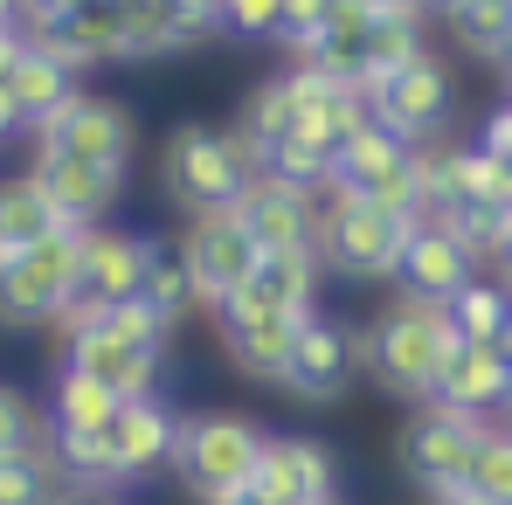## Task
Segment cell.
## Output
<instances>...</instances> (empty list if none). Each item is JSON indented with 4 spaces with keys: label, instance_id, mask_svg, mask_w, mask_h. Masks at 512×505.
<instances>
[{
    "label": "cell",
    "instance_id": "obj_1",
    "mask_svg": "<svg viewBox=\"0 0 512 505\" xmlns=\"http://www.w3.org/2000/svg\"><path fill=\"white\" fill-rule=\"evenodd\" d=\"M457 346H464V339H457V326H450V305L395 291V305H381V312L353 333V360H360V374H367L381 395L423 409L429 395H436L443 360H450Z\"/></svg>",
    "mask_w": 512,
    "mask_h": 505
},
{
    "label": "cell",
    "instance_id": "obj_2",
    "mask_svg": "<svg viewBox=\"0 0 512 505\" xmlns=\"http://www.w3.org/2000/svg\"><path fill=\"white\" fill-rule=\"evenodd\" d=\"M263 429L243 409H201L180 416V450H173V478L187 485L194 505H229L250 492L256 464H263Z\"/></svg>",
    "mask_w": 512,
    "mask_h": 505
},
{
    "label": "cell",
    "instance_id": "obj_3",
    "mask_svg": "<svg viewBox=\"0 0 512 505\" xmlns=\"http://www.w3.org/2000/svg\"><path fill=\"white\" fill-rule=\"evenodd\" d=\"M256 153L236 139V132H222V125H201V118H187V125H173L167 153H160V180H167V201L173 208H187V215H215V208H236L243 201V187L256 180Z\"/></svg>",
    "mask_w": 512,
    "mask_h": 505
},
{
    "label": "cell",
    "instance_id": "obj_4",
    "mask_svg": "<svg viewBox=\"0 0 512 505\" xmlns=\"http://www.w3.org/2000/svg\"><path fill=\"white\" fill-rule=\"evenodd\" d=\"M409 222H395L388 208H374L367 194L353 187H326V208H319V229H312V250L319 263H333L340 277H395L402 250H409Z\"/></svg>",
    "mask_w": 512,
    "mask_h": 505
},
{
    "label": "cell",
    "instance_id": "obj_5",
    "mask_svg": "<svg viewBox=\"0 0 512 505\" xmlns=\"http://www.w3.org/2000/svg\"><path fill=\"white\" fill-rule=\"evenodd\" d=\"M84 236L90 229L63 222L56 236L14 256V270L0 277V326H56L63 319V305L77 298V277H84Z\"/></svg>",
    "mask_w": 512,
    "mask_h": 505
},
{
    "label": "cell",
    "instance_id": "obj_6",
    "mask_svg": "<svg viewBox=\"0 0 512 505\" xmlns=\"http://www.w3.org/2000/svg\"><path fill=\"white\" fill-rule=\"evenodd\" d=\"M485 429H492L485 416H464V409L423 402L416 416L395 429V464L423 485L429 499H436V492H457V485H471V457H478Z\"/></svg>",
    "mask_w": 512,
    "mask_h": 505
},
{
    "label": "cell",
    "instance_id": "obj_7",
    "mask_svg": "<svg viewBox=\"0 0 512 505\" xmlns=\"http://www.w3.org/2000/svg\"><path fill=\"white\" fill-rule=\"evenodd\" d=\"M28 132H35V153H70V160H90V167H111V173L132 167V146H139L132 111L111 104V97H84V90Z\"/></svg>",
    "mask_w": 512,
    "mask_h": 505
},
{
    "label": "cell",
    "instance_id": "obj_8",
    "mask_svg": "<svg viewBox=\"0 0 512 505\" xmlns=\"http://www.w3.org/2000/svg\"><path fill=\"white\" fill-rule=\"evenodd\" d=\"M180 256H187V277H194V305H208V312H222V305L256 277V263H263V250L250 243V229L236 222V208L194 215L187 236H180Z\"/></svg>",
    "mask_w": 512,
    "mask_h": 505
},
{
    "label": "cell",
    "instance_id": "obj_9",
    "mask_svg": "<svg viewBox=\"0 0 512 505\" xmlns=\"http://www.w3.org/2000/svg\"><path fill=\"white\" fill-rule=\"evenodd\" d=\"M222 346H229V367L236 374H250V381H284V360H291V346H298V312H284V305H270L256 284H243L222 312Z\"/></svg>",
    "mask_w": 512,
    "mask_h": 505
},
{
    "label": "cell",
    "instance_id": "obj_10",
    "mask_svg": "<svg viewBox=\"0 0 512 505\" xmlns=\"http://www.w3.org/2000/svg\"><path fill=\"white\" fill-rule=\"evenodd\" d=\"M367 111H374V125H388L402 146H423L429 132L450 118V70L423 49L416 63L388 70L381 84L367 90Z\"/></svg>",
    "mask_w": 512,
    "mask_h": 505
},
{
    "label": "cell",
    "instance_id": "obj_11",
    "mask_svg": "<svg viewBox=\"0 0 512 505\" xmlns=\"http://www.w3.org/2000/svg\"><path fill=\"white\" fill-rule=\"evenodd\" d=\"M250 492L263 505H319L340 499V464L319 436H270L263 443V464H256Z\"/></svg>",
    "mask_w": 512,
    "mask_h": 505
},
{
    "label": "cell",
    "instance_id": "obj_12",
    "mask_svg": "<svg viewBox=\"0 0 512 505\" xmlns=\"http://www.w3.org/2000/svg\"><path fill=\"white\" fill-rule=\"evenodd\" d=\"M353 333H346L340 319H305L298 326V346H291V360H284V395H298V402H312V409H326V402H340L346 381H353Z\"/></svg>",
    "mask_w": 512,
    "mask_h": 505
},
{
    "label": "cell",
    "instance_id": "obj_13",
    "mask_svg": "<svg viewBox=\"0 0 512 505\" xmlns=\"http://www.w3.org/2000/svg\"><path fill=\"white\" fill-rule=\"evenodd\" d=\"M236 222L250 229L256 250L270 256V250H305V243H312V229H319V208H312V194H305V187L256 173L250 187H243V201H236Z\"/></svg>",
    "mask_w": 512,
    "mask_h": 505
},
{
    "label": "cell",
    "instance_id": "obj_14",
    "mask_svg": "<svg viewBox=\"0 0 512 505\" xmlns=\"http://www.w3.org/2000/svg\"><path fill=\"white\" fill-rule=\"evenodd\" d=\"M63 360L70 367H84V374H97L118 402H146V395H160V367H167V353L160 346H132V339H118V333H84V339H70L63 346Z\"/></svg>",
    "mask_w": 512,
    "mask_h": 505
},
{
    "label": "cell",
    "instance_id": "obj_15",
    "mask_svg": "<svg viewBox=\"0 0 512 505\" xmlns=\"http://www.w3.org/2000/svg\"><path fill=\"white\" fill-rule=\"evenodd\" d=\"M146 256H153V236H139V229H104V222H97V229L84 236V277H77V298H90V305L139 298Z\"/></svg>",
    "mask_w": 512,
    "mask_h": 505
},
{
    "label": "cell",
    "instance_id": "obj_16",
    "mask_svg": "<svg viewBox=\"0 0 512 505\" xmlns=\"http://www.w3.org/2000/svg\"><path fill=\"white\" fill-rule=\"evenodd\" d=\"M35 187L49 194V208L63 215V222H77V229H97V215L118 201V187H125V173L111 167H90V160H70V153H35Z\"/></svg>",
    "mask_w": 512,
    "mask_h": 505
},
{
    "label": "cell",
    "instance_id": "obj_17",
    "mask_svg": "<svg viewBox=\"0 0 512 505\" xmlns=\"http://www.w3.org/2000/svg\"><path fill=\"white\" fill-rule=\"evenodd\" d=\"M471 277H478V263H471V250H464L443 222H423V229L409 236V250H402V270H395V284H402L409 298H436V305H450Z\"/></svg>",
    "mask_w": 512,
    "mask_h": 505
},
{
    "label": "cell",
    "instance_id": "obj_18",
    "mask_svg": "<svg viewBox=\"0 0 512 505\" xmlns=\"http://www.w3.org/2000/svg\"><path fill=\"white\" fill-rule=\"evenodd\" d=\"M111 436H118V464H125V478H153V471H167L173 450H180V416L167 409V395L118 402Z\"/></svg>",
    "mask_w": 512,
    "mask_h": 505
},
{
    "label": "cell",
    "instance_id": "obj_19",
    "mask_svg": "<svg viewBox=\"0 0 512 505\" xmlns=\"http://www.w3.org/2000/svg\"><path fill=\"white\" fill-rule=\"evenodd\" d=\"M506 388H512V367L492 353V346H457V353L443 360L429 402L464 409V416H492V409H506Z\"/></svg>",
    "mask_w": 512,
    "mask_h": 505
},
{
    "label": "cell",
    "instance_id": "obj_20",
    "mask_svg": "<svg viewBox=\"0 0 512 505\" xmlns=\"http://www.w3.org/2000/svg\"><path fill=\"white\" fill-rule=\"evenodd\" d=\"M291 90H298V125H312V132H326V139H353L374 111H367V97L340 77H319V70H291Z\"/></svg>",
    "mask_w": 512,
    "mask_h": 505
},
{
    "label": "cell",
    "instance_id": "obj_21",
    "mask_svg": "<svg viewBox=\"0 0 512 505\" xmlns=\"http://www.w3.org/2000/svg\"><path fill=\"white\" fill-rule=\"evenodd\" d=\"M35 49H49V56H63L70 70H90V63H118L125 56V35H118V14H111V0H97L84 14H70V21H56Z\"/></svg>",
    "mask_w": 512,
    "mask_h": 505
},
{
    "label": "cell",
    "instance_id": "obj_22",
    "mask_svg": "<svg viewBox=\"0 0 512 505\" xmlns=\"http://www.w3.org/2000/svg\"><path fill=\"white\" fill-rule=\"evenodd\" d=\"M49 450H56V464H63V478H70L77 492H111V485H125L111 422H104V429H49Z\"/></svg>",
    "mask_w": 512,
    "mask_h": 505
},
{
    "label": "cell",
    "instance_id": "obj_23",
    "mask_svg": "<svg viewBox=\"0 0 512 505\" xmlns=\"http://www.w3.org/2000/svg\"><path fill=\"white\" fill-rule=\"evenodd\" d=\"M409 153H416V146H402L388 125H374V118H367V125H360V132H353V139L340 146V173H333V187L374 194L381 180H395V173L409 167Z\"/></svg>",
    "mask_w": 512,
    "mask_h": 505
},
{
    "label": "cell",
    "instance_id": "obj_24",
    "mask_svg": "<svg viewBox=\"0 0 512 505\" xmlns=\"http://www.w3.org/2000/svg\"><path fill=\"white\" fill-rule=\"evenodd\" d=\"M263 173L270 180H291V187H333V173H340V139H326V132H312V125H291L270 153H263Z\"/></svg>",
    "mask_w": 512,
    "mask_h": 505
},
{
    "label": "cell",
    "instance_id": "obj_25",
    "mask_svg": "<svg viewBox=\"0 0 512 505\" xmlns=\"http://www.w3.org/2000/svg\"><path fill=\"white\" fill-rule=\"evenodd\" d=\"M7 90H14V104H21V118L28 125H42L56 104H70L77 97V70L63 63V56H49V49H21V63H14V77H7Z\"/></svg>",
    "mask_w": 512,
    "mask_h": 505
},
{
    "label": "cell",
    "instance_id": "obj_26",
    "mask_svg": "<svg viewBox=\"0 0 512 505\" xmlns=\"http://www.w3.org/2000/svg\"><path fill=\"white\" fill-rule=\"evenodd\" d=\"M111 416H118V395H111L97 374L56 360V381H49V429H104Z\"/></svg>",
    "mask_w": 512,
    "mask_h": 505
},
{
    "label": "cell",
    "instance_id": "obj_27",
    "mask_svg": "<svg viewBox=\"0 0 512 505\" xmlns=\"http://www.w3.org/2000/svg\"><path fill=\"white\" fill-rule=\"evenodd\" d=\"M250 284L270 298V305L312 319V298H319V250H312V243H305V250H270L263 263H256Z\"/></svg>",
    "mask_w": 512,
    "mask_h": 505
},
{
    "label": "cell",
    "instance_id": "obj_28",
    "mask_svg": "<svg viewBox=\"0 0 512 505\" xmlns=\"http://www.w3.org/2000/svg\"><path fill=\"white\" fill-rule=\"evenodd\" d=\"M298 125V90H291V70L284 77H270V84L250 90V104H243V118H236V139L256 153V167H263V153L284 139Z\"/></svg>",
    "mask_w": 512,
    "mask_h": 505
},
{
    "label": "cell",
    "instance_id": "obj_29",
    "mask_svg": "<svg viewBox=\"0 0 512 505\" xmlns=\"http://www.w3.org/2000/svg\"><path fill=\"white\" fill-rule=\"evenodd\" d=\"M56 499H63V464L49 443L0 457V505H56Z\"/></svg>",
    "mask_w": 512,
    "mask_h": 505
},
{
    "label": "cell",
    "instance_id": "obj_30",
    "mask_svg": "<svg viewBox=\"0 0 512 505\" xmlns=\"http://www.w3.org/2000/svg\"><path fill=\"white\" fill-rule=\"evenodd\" d=\"M63 229V215L49 208V194L35 187V173H14V180H0V243H42V236H56Z\"/></svg>",
    "mask_w": 512,
    "mask_h": 505
},
{
    "label": "cell",
    "instance_id": "obj_31",
    "mask_svg": "<svg viewBox=\"0 0 512 505\" xmlns=\"http://www.w3.org/2000/svg\"><path fill=\"white\" fill-rule=\"evenodd\" d=\"M450 35L478 63H512V0H457L450 7Z\"/></svg>",
    "mask_w": 512,
    "mask_h": 505
},
{
    "label": "cell",
    "instance_id": "obj_32",
    "mask_svg": "<svg viewBox=\"0 0 512 505\" xmlns=\"http://www.w3.org/2000/svg\"><path fill=\"white\" fill-rule=\"evenodd\" d=\"M139 298L167 319V326H180L187 319V305H194V277H187V256H180V243H160L153 236V256H146V277H139Z\"/></svg>",
    "mask_w": 512,
    "mask_h": 505
},
{
    "label": "cell",
    "instance_id": "obj_33",
    "mask_svg": "<svg viewBox=\"0 0 512 505\" xmlns=\"http://www.w3.org/2000/svg\"><path fill=\"white\" fill-rule=\"evenodd\" d=\"M506 312H512V291L506 284H485V277H471V284L450 298V326H457L464 346H492L499 326H506Z\"/></svg>",
    "mask_w": 512,
    "mask_h": 505
},
{
    "label": "cell",
    "instance_id": "obj_34",
    "mask_svg": "<svg viewBox=\"0 0 512 505\" xmlns=\"http://www.w3.org/2000/svg\"><path fill=\"white\" fill-rule=\"evenodd\" d=\"M111 14H118L125 56H173V49H187L167 14V0H111Z\"/></svg>",
    "mask_w": 512,
    "mask_h": 505
},
{
    "label": "cell",
    "instance_id": "obj_35",
    "mask_svg": "<svg viewBox=\"0 0 512 505\" xmlns=\"http://www.w3.org/2000/svg\"><path fill=\"white\" fill-rule=\"evenodd\" d=\"M423 56V21H402V14H381L374 21V35H367V90L381 84L388 70H402V63H416Z\"/></svg>",
    "mask_w": 512,
    "mask_h": 505
},
{
    "label": "cell",
    "instance_id": "obj_36",
    "mask_svg": "<svg viewBox=\"0 0 512 505\" xmlns=\"http://www.w3.org/2000/svg\"><path fill=\"white\" fill-rule=\"evenodd\" d=\"M471 492H485L492 505H512V422L485 429V443L471 457Z\"/></svg>",
    "mask_w": 512,
    "mask_h": 505
},
{
    "label": "cell",
    "instance_id": "obj_37",
    "mask_svg": "<svg viewBox=\"0 0 512 505\" xmlns=\"http://www.w3.org/2000/svg\"><path fill=\"white\" fill-rule=\"evenodd\" d=\"M104 333H118V339H132V346H160L167 353V319L146 305V298H118V305H104Z\"/></svg>",
    "mask_w": 512,
    "mask_h": 505
},
{
    "label": "cell",
    "instance_id": "obj_38",
    "mask_svg": "<svg viewBox=\"0 0 512 505\" xmlns=\"http://www.w3.org/2000/svg\"><path fill=\"white\" fill-rule=\"evenodd\" d=\"M277 21H284V0H222V28L243 42H277Z\"/></svg>",
    "mask_w": 512,
    "mask_h": 505
},
{
    "label": "cell",
    "instance_id": "obj_39",
    "mask_svg": "<svg viewBox=\"0 0 512 505\" xmlns=\"http://www.w3.org/2000/svg\"><path fill=\"white\" fill-rule=\"evenodd\" d=\"M326 35V0H284V21H277V42L291 56H305L312 42Z\"/></svg>",
    "mask_w": 512,
    "mask_h": 505
},
{
    "label": "cell",
    "instance_id": "obj_40",
    "mask_svg": "<svg viewBox=\"0 0 512 505\" xmlns=\"http://www.w3.org/2000/svg\"><path fill=\"white\" fill-rule=\"evenodd\" d=\"M28 443H35V402L21 388H0V457L28 450Z\"/></svg>",
    "mask_w": 512,
    "mask_h": 505
},
{
    "label": "cell",
    "instance_id": "obj_41",
    "mask_svg": "<svg viewBox=\"0 0 512 505\" xmlns=\"http://www.w3.org/2000/svg\"><path fill=\"white\" fill-rule=\"evenodd\" d=\"M173 28H180V42L194 49V42H208L215 28H222V0H167Z\"/></svg>",
    "mask_w": 512,
    "mask_h": 505
},
{
    "label": "cell",
    "instance_id": "obj_42",
    "mask_svg": "<svg viewBox=\"0 0 512 505\" xmlns=\"http://www.w3.org/2000/svg\"><path fill=\"white\" fill-rule=\"evenodd\" d=\"M374 21H381V14H374L367 0H326V35H340V42H367Z\"/></svg>",
    "mask_w": 512,
    "mask_h": 505
},
{
    "label": "cell",
    "instance_id": "obj_43",
    "mask_svg": "<svg viewBox=\"0 0 512 505\" xmlns=\"http://www.w3.org/2000/svg\"><path fill=\"white\" fill-rule=\"evenodd\" d=\"M478 146H485L492 160H506V167H512V104H499V111L485 118V139H478Z\"/></svg>",
    "mask_w": 512,
    "mask_h": 505
},
{
    "label": "cell",
    "instance_id": "obj_44",
    "mask_svg": "<svg viewBox=\"0 0 512 505\" xmlns=\"http://www.w3.org/2000/svg\"><path fill=\"white\" fill-rule=\"evenodd\" d=\"M21 49H28V42H21V28H0V84L14 77V63H21Z\"/></svg>",
    "mask_w": 512,
    "mask_h": 505
},
{
    "label": "cell",
    "instance_id": "obj_45",
    "mask_svg": "<svg viewBox=\"0 0 512 505\" xmlns=\"http://www.w3.org/2000/svg\"><path fill=\"white\" fill-rule=\"evenodd\" d=\"M21 125H28V118H21V104H14V90L0 84V139H7V132H21Z\"/></svg>",
    "mask_w": 512,
    "mask_h": 505
},
{
    "label": "cell",
    "instance_id": "obj_46",
    "mask_svg": "<svg viewBox=\"0 0 512 505\" xmlns=\"http://www.w3.org/2000/svg\"><path fill=\"white\" fill-rule=\"evenodd\" d=\"M374 14H402V21H423V7L429 0H367Z\"/></svg>",
    "mask_w": 512,
    "mask_h": 505
},
{
    "label": "cell",
    "instance_id": "obj_47",
    "mask_svg": "<svg viewBox=\"0 0 512 505\" xmlns=\"http://www.w3.org/2000/svg\"><path fill=\"white\" fill-rule=\"evenodd\" d=\"M429 505H492V499H485V492H471V485H457V492H436Z\"/></svg>",
    "mask_w": 512,
    "mask_h": 505
},
{
    "label": "cell",
    "instance_id": "obj_48",
    "mask_svg": "<svg viewBox=\"0 0 512 505\" xmlns=\"http://www.w3.org/2000/svg\"><path fill=\"white\" fill-rule=\"evenodd\" d=\"M492 270H499V284H506V291H512V236H506V243H499V256H492Z\"/></svg>",
    "mask_w": 512,
    "mask_h": 505
},
{
    "label": "cell",
    "instance_id": "obj_49",
    "mask_svg": "<svg viewBox=\"0 0 512 505\" xmlns=\"http://www.w3.org/2000/svg\"><path fill=\"white\" fill-rule=\"evenodd\" d=\"M492 353H499V360L512 367V312H506V326H499V339H492Z\"/></svg>",
    "mask_w": 512,
    "mask_h": 505
},
{
    "label": "cell",
    "instance_id": "obj_50",
    "mask_svg": "<svg viewBox=\"0 0 512 505\" xmlns=\"http://www.w3.org/2000/svg\"><path fill=\"white\" fill-rule=\"evenodd\" d=\"M56 505H111V499H104V492H63Z\"/></svg>",
    "mask_w": 512,
    "mask_h": 505
},
{
    "label": "cell",
    "instance_id": "obj_51",
    "mask_svg": "<svg viewBox=\"0 0 512 505\" xmlns=\"http://www.w3.org/2000/svg\"><path fill=\"white\" fill-rule=\"evenodd\" d=\"M0 28H21V0H0Z\"/></svg>",
    "mask_w": 512,
    "mask_h": 505
},
{
    "label": "cell",
    "instance_id": "obj_52",
    "mask_svg": "<svg viewBox=\"0 0 512 505\" xmlns=\"http://www.w3.org/2000/svg\"><path fill=\"white\" fill-rule=\"evenodd\" d=\"M229 505H263V499H256V492H243V499H229Z\"/></svg>",
    "mask_w": 512,
    "mask_h": 505
},
{
    "label": "cell",
    "instance_id": "obj_53",
    "mask_svg": "<svg viewBox=\"0 0 512 505\" xmlns=\"http://www.w3.org/2000/svg\"><path fill=\"white\" fill-rule=\"evenodd\" d=\"M436 7H443V14H450V7H457V0H436Z\"/></svg>",
    "mask_w": 512,
    "mask_h": 505
},
{
    "label": "cell",
    "instance_id": "obj_54",
    "mask_svg": "<svg viewBox=\"0 0 512 505\" xmlns=\"http://www.w3.org/2000/svg\"><path fill=\"white\" fill-rule=\"evenodd\" d=\"M319 505H340V499H319Z\"/></svg>",
    "mask_w": 512,
    "mask_h": 505
}]
</instances>
